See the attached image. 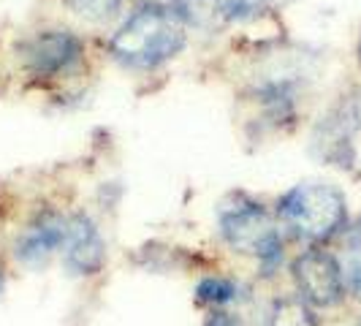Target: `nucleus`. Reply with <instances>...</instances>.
Listing matches in <instances>:
<instances>
[{"mask_svg":"<svg viewBox=\"0 0 361 326\" xmlns=\"http://www.w3.org/2000/svg\"><path fill=\"white\" fill-rule=\"evenodd\" d=\"M350 217L345 191L326 180L299 182L277 201L280 226L307 248H329L331 242H340Z\"/></svg>","mask_w":361,"mask_h":326,"instance_id":"1","label":"nucleus"},{"mask_svg":"<svg viewBox=\"0 0 361 326\" xmlns=\"http://www.w3.org/2000/svg\"><path fill=\"white\" fill-rule=\"evenodd\" d=\"M188 38V22L174 6L149 3L133 11L123 28L109 41L111 57L136 71L158 68L161 63L177 57Z\"/></svg>","mask_w":361,"mask_h":326,"instance_id":"2","label":"nucleus"},{"mask_svg":"<svg viewBox=\"0 0 361 326\" xmlns=\"http://www.w3.org/2000/svg\"><path fill=\"white\" fill-rule=\"evenodd\" d=\"M217 226L220 236L234 253L255 258L267 274L283 264L286 245H283L280 220L261 201L245 193H231L217 210Z\"/></svg>","mask_w":361,"mask_h":326,"instance_id":"3","label":"nucleus"},{"mask_svg":"<svg viewBox=\"0 0 361 326\" xmlns=\"http://www.w3.org/2000/svg\"><path fill=\"white\" fill-rule=\"evenodd\" d=\"M361 136V87L343 92L312 126V155L326 166L350 171L359 161Z\"/></svg>","mask_w":361,"mask_h":326,"instance_id":"4","label":"nucleus"},{"mask_svg":"<svg viewBox=\"0 0 361 326\" xmlns=\"http://www.w3.org/2000/svg\"><path fill=\"white\" fill-rule=\"evenodd\" d=\"M290 277L296 296L318 313L340 310L350 302L343 258L329 248H305L290 261Z\"/></svg>","mask_w":361,"mask_h":326,"instance_id":"5","label":"nucleus"},{"mask_svg":"<svg viewBox=\"0 0 361 326\" xmlns=\"http://www.w3.org/2000/svg\"><path fill=\"white\" fill-rule=\"evenodd\" d=\"M17 52L22 66L33 76L54 79V76L68 73L82 60L85 44L71 30L52 28V30H38L33 36H27L19 44Z\"/></svg>","mask_w":361,"mask_h":326,"instance_id":"6","label":"nucleus"},{"mask_svg":"<svg viewBox=\"0 0 361 326\" xmlns=\"http://www.w3.org/2000/svg\"><path fill=\"white\" fill-rule=\"evenodd\" d=\"M63 264L66 270L76 277H90L98 274L106 264V242L92 223L90 215L85 212H71L68 215V229H66V242H63Z\"/></svg>","mask_w":361,"mask_h":326,"instance_id":"7","label":"nucleus"},{"mask_svg":"<svg viewBox=\"0 0 361 326\" xmlns=\"http://www.w3.org/2000/svg\"><path fill=\"white\" fill-rule=\"evenodd\" d=\"M66 229H68V215H60L54 210L38 212L33 223L17 239V248H14L17 261L25 267H33V270L47 267L52 255L63 253Z\"/></svg>","mask_w":361,"mask_h":326,"instance_id":"8","label":"nucleus"},{"mask_svg":"<svg viewBox=\"0 0 361 326\" xmlns=\"http://www.w3.org/2000/svg\"><path fill=\"white\" fill-rule=\"evenodd\" d=\"M340 245H343L340 258L348 280V296L350 302L361 305V212L350 217L345 234L340 236Z\"/></svg>","mask_w":361,"mask_h":326,"instance_id":"9","label":"nucleus"},{"mask_svg":"<svg viewBox=\"0 0 361 326\" xmlns=\"http://www.w3.org/2000/svg\"><path fill=\"white\" fill-rule=\"evenodd\" d=\"M261 326H324V321H321L318 310H312L307 302H302L293 294V296L274 299Z\"/></svg>","mask_w":361,"mask_h":326,"instance_id":"10","label":"nucleus"},{"mask_svg":"<svg viewBox=\"0 0 361 326\" xmlns=\"http://www.w3.org/2000/svg\"><path fill=\"white\" fill-rule=\"evenodd\" d=\"M196 299L201 305H209L212 310H223L226 305H234L242 299V286L234 277H223V274H212L204 277L196 289Z\"/></svg>","mask_w":361,"mask_h":326,"instance_id":"11","label":"nucleus"},{"mask_svg":"<svg viewBox=\"0 0 361 326\" xmlns=\"http://www.w3.org/2000/svg\"><path fill=\"white\" fill-rule=\"evenodd\" d=\"M66 6L90 22H106L123 8V0H66Z\"/></svg>","mask_w":361,"mask_h":326,"instance_id":"12","label":"nucleus"},{"mask_svg":"<svg viewBox=\"0 0 361 326\" xmlns=\"http://www.w3.org/2000/svg\"><path fill=\"white\" fill-rule=\"evenodd\" d=\"M204 326H242V324L236 321L231 313H226V310H212V313L207 315Z\"/></svg>","mask_w":361,"mask_h":326,"instance_id":"13","label":"nucleus"},{"mask_svg":"<svg viewBox=\"0 0 361 326\" xmlns=\"http://www.w3.org/2000/svg\"><path fill=\"white\" fill-rule=\"evenodd\" d=\"M356 57H359V66H361V36H359V44H356Z\"/></svg>","mask_w":361,"mask_h":326,"instance_id":"14","label":"nucleus"},{"mask_svg":"<svg viewBox=\"0 0 361 326\" xmlns=\"http://www.w3.org/2000/svg\"><path fill=\"white\" fill-rule=\"evenodd\" d=\"M3 286H6V277H3V272H0V291H3Z\"/></svg>","mask_w":361,"mask_h":326,"instance_id":"15","label":"nucleus"},{"mask_svg":"<svg viewBox=\"0 0 361 326\" xmlns=\"http://www.w3.org/2000/svg\"><path fill=\"white\" fill-rule=\"evenodd\" d=\"M356 326H361V318H359V324H356Z\"/></svg>","mask_w":361,"mask_h":326,"instance_id":"16","label":"nucleus"}]
</instances>
